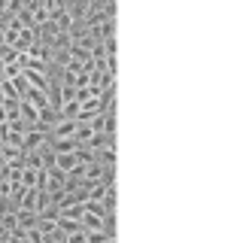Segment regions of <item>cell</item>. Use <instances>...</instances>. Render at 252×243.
I'll return each instance as SVG.
<instances>
[{
  "label": "cell",
  "mask_w": 252,
  "mask_h": 243,
  "mask_svg": "<svg viewBox=\"0 0 252 243\" xmlns=\"http://www.w3.org/2000/svg\"><path fill=\"white\" fill-rule=\"evenodd\" d=\"M64 182H67V174L58 171V167H46V192H64Z\"/></svg>",
  "instance_id": "obj_1"
},
{
  "label": "cell",
  "mask_w": 252,
  "mask_h": 243,
  "mask_svg": "<svg viewBox=\"0 0 252 243\" xmlns=\"http://www.w3.org/2000/svg\"><path fill=\"white\" fill-rule=\"evenodd\" d=\"M43 143H49V134H40V131H28L25 140H22V152H37Z\"/></svg>",
  "instance_id": "obj_2"
},
{
  "label": "cell",
  "mask_w": 252,
  "mask_h": 243,
  "mask_svg": "<svg viewBox=\"0 0 252 243\" xmlns=\"http://www.w3.org/2000/svg\"><path fill=\"white\" fill-rule=\"evenodd\" d=\"M110 146H116V137H110V134H92L85 140V149H92V152H100V149H110Z\"/></svg>",
  "instance_id": "obj_3"
},
{
  "label": "cell",
  "mask_w": 252,
  "mask_h": 243,
  "mask_svg": "<svg viewBox=\"0 0 252 243\" xmlns=\"http://www.w3.org/2000/svg\"><path fill=\"white\" fill-rule=\"evenodd\" d=\"M37 213H31V210H15V225H19V228H37Z\"/></svg>",
  "instance_id": "obj_4"
},
{
  "label": "cell",
  "mask_w": 252,
  "mask_h": 243,
  "mask_svg": "<svg viewBox=\"0 0 252 243\" xmlns=\"http://www.w3.org/2000/svg\"><path fill=\"white\" fill-rule=\"evenodd\" d=\"M33 207H37V189H25V195L19 198V210H31L33 213Z\"/></svg>",
  "instance_id": "obj_5"
},
{
  "label": "cell",
  "mask_w": 252,
  "mask_h": 243,
  "mask_svg": "<svg viewBox=\"0 0 252 243\" xmlns=\"http://www.w3.org/2000/svg\"><path fill=\"white\" fill-rule=\"evenodd\" d=\"M22 52H15L12 46H0V67L3 64H15V58H19Z\"/></svg>",
  "instance_id": "obj_6"
},
{
  "label": "cell",
  "mask_w": 252,
  "mask_h": 243,
  "mask_svg": "<svg viewBox=\"0 0 252 243\" xmlns=\"http://www.w3.org/2000/svg\"><path fill=\"white\" fill-rule=\"evenodd\" d=\"M61 49H70V34L67 31H58L55 40H52V52H61Z\"/></svg>",
  "instance_id": "obj_7"
},
{
  "label": "cell",
  "mask_w": 252,
  "mask_h": 243,
  "mask_svg": "<svg viewBox=\"0 0 252 243\" xmlns=\"http://www.w3.org/2000/svg\"><path fill=\"white\" fill-rule=\"evenodd\" d=\"M116 237H110L106 231H85V243H110Z\"/></svg>",
  "instance_id": "obj_8"
},
{
  "label": "cell",
  "mask_w": 252,
  "mask_h": 243,
  "mask_svg": "<svg viewBox=\"0 0 252 243\" xmlns=\"http://www.w3.org/2000/svg\"><path fill=\"white\" fill-rule=\"evenodd\" d=\"M49 204H52V198H49V192H43V189H37V207H33V213H43L46 207H49Z\"/></svg>",
  "instance_id": "obj_9"
},
{
  "label": "cell",
  "mask_w": 252,
  "mask_h": 243,
  "mask_svg": "<svg viewBox=\"0 0 252 243\" xmlns=\"http://www.w3.org/2000/svg\"><path fill=\"white\" fill-rule=\"evenodd\" d=\"M37 174L40 171H28V167L22 171V185H25V189H37Z\"/></svg>",
  "instance_id": "obj_10"
},
{
  "label": "cell",
  "mask_w": 252,
  "mask_h": 243,
  "mask_svg": "<svg viewBox=\"0 0 252 243\" xmlns=\"http://www.w3.org/2000/svg\"><path fill=\"white\" fill-rule=\"evenodd\" d=\"M106 189H110V185H103V182H94L92 189H88V201H103Z\"/></svg>",
  "instance_id": "obj_11"
},
{
  "label": "cell",
  "mask_w": 252,
  "mask_h": 243,
  "mask_svg": "<svg viewBox=\"0 0 252 243\" xmlns=\"http://www.w3.org/2000/svg\"><path fill=\"white\" fill-rule=\"evenodd\" d=\"M19 73H22L19 64H3V67H0V79H15Z\"/></svg>",
  "instance_id": "obj_12"
},
{
  "label": "cell",
  "mask_w": 252,
  "mask_h": 243,
  "mask_svg": "<svg viewBox=\"0 0 252 243\" xmlns=\"http://www.w3.org/2000/svg\"><path fill=\"white\" fill-rule=\"evenodd\" d=\"M9 82H12V88H15V91H19V98H25V91H28V82H25V76H22V73H19L15 79H9Z\"/></svg>",
  "instance_id": "obj_13"
},
{
  "label": "cell",
  "mask_w": 252,
  "mask_h": 243,
  "mask_svg": "<svg viewBox=\"0 0 252 243\" xmlns=\"http://www.w3.org/2000/svg\"><path fill=\"white\" fill-rule=\"evenodd\" d=\"M110 243H116V240H110Z\"/></svg>",
  "instance_id": "obj_14"
}]
</instances>
